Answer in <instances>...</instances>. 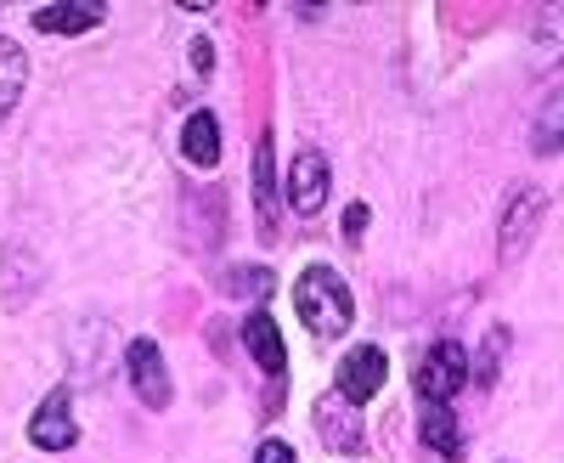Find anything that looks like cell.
<instances>
[{
	"label": "cell",
	"instance_id": "1",
	"mask_svg": "<svg viewBox=\"0 0 564 463\" xmlns=\"http://www.w3.org/2000/svg\"><path fill=\"white\" fill-rule=\"evenodd\" d=\"M294 305H300L305 329L316 340H345L350 322H356V300H350L345 277L334 266H305L300 283H294Z\"/></svg>",
	"mask_w": 564,
	"mask_h": 463
},
{
	"label": "cell",
	"instance_id": "2",
	"mask_svg": "<svg viewBox=\"0 0 564 463\" xmlns=\"http://www.w3.org/2000/svg\"><path fill=\"white\" fill-rule=\"evenodd\" d=\"M542 209H547L542 187H513V193H508L502 220H497V260H502V266H513V260L531 249L536 226H542Z\"/></svg>",
	"mask_w": 564,
	"mask_h": 463
},
{
	"label": "cell",
	"instance_id": "3",
	"mask_svg": "<svg viewBox=\"0 0 564 463\" xmlns=\"http://www.w3.org/2000/svg\"><path fill=\"white\" fill-rule=\"evenodd\" d=\"M468 385V356H463V345L457 340H441V345H430L417 356V396L423 401H441V407H452V396Z\"/></svg>",
	"mask_w": 564,
	"mask_h": 463
},
{
	"label": "cell",
	"instance_id": "4",
	"mask_svg": "<svg viewBox=\"0 0 564 463\" xmlns=\"http://www.w3.org/2000/svg\"><path fill=\"white\" fill-rule=\"evenodd\" d=\"M390 379V362L379 345H356L345 362H339V396L356 407V401H372L379 396V385Z\"/></svg>",
	"mask_w": 564,
	"mask_h": 463
},
{
	"label": "cell",
	"instance_id": "5",
	"mask_svg": "<svg viewBox=\"0 0 564 463\" xmlns=\"http://www.w3.org/2000/svg\"><path fill=\"white\" fill-rule=\"evenodd\" d=\"M327 204V159L316 148H300L289 164V209L294 215H316Z\"/></svg>",
	"mask_w": 564,
	"mask_h": 463
},
{
	"label": "cell",
	"instance_id": "6",
	"mask_svg": "<svg viewBox=\"0 0 564 463\" xmlns=\"http://www.w3.org/2000/svg\"><path fill=\"white\" fill-rule=\"evenodd\" d=\"M29 441H34V446H45V452H68V446L79 441V430H74V419H68V385H57L52 396H45V401L34 407V419H29Z\"/></svg>",
	"mask_w": 564,
	"mask_h": 463
},
{
	"label": "cell",
	"instance_id": "7",
	"mask_svg": "<svg viewBox=\"0 0 564 463\" xmlns=\"http://www.w3.org/2000/svg\"><path fill=\"white\" fill-rule=\"evenodd\" d=\"M124 367H130V385H135L141 407H170V374H164V356L153 340H130Z\"/></svg>",
	"mask_w": 564,
	"mask_h": 463
},
{
	"label": "cell",
	"instance_id": "8",
	"mask_svg": "<svg viewBox=\"0 0 564 463\" xmlns=\"http://www.w3.org/2000/svg\"><path fill=\"white\" fill-rule=\"evenodd\" d=\"M243 345H249V356L265 367L271 379H282V367H289V351H282V334H276V322L265 316V305L243 316Z\"/></svg>",
	"mask_w": 564,
	"mask_h": 463
},
{
	"label": "cell",
	"instance_id": "9",
	"mask_svg": "<svg viewBox=\"0 0 564 463\" xmlns=\"http://www.w3.org/2000/svg\"><path fill=\"white\" fill-rule=\"evenodd\" d=\"M345 407H350V401H345L339 390L316 401V424H322V441L334 446V452H356V446H361V424H356V412L345 419Z\"/></svg>",
	"mask_w": 564,
	"mask_h": 463
},
{
	"label": "cell",
	"instance_id": "10",
	"mask_svg": "<svg viewBox=\"0 0 564 463\" xmlns=\"http://www.w3.org/2000/svg\"><path fill=\"white\" fill-rule=\"evenodd\" d=\"M417 435H423V446H435L441 457H457V452H463L457 419H452V407H441V401H423V412H417Z\"/></svg>",
	"mask_w": 564,
	"mask_h": 463
},
{
	"label": "cell",
	"instance_id": "11",
	"mask_svg": "<svg viewBox=\"0 0 564 463\" xmlns=\"http://www.w3.org/2000/svg\"><path fill=\"white\" fill-rule=\"evenodd\" d=\"M181 153L193 159L198 170H215V159H220V125H215V114H193V119H186Z\"/></svg>",
	"mask_w": 564,
	"mask_h": 463
},
{
	"label": "cell",
	"instance_id": "12",
	"mask_svg": "<svg viewBox=\"0 0 564 463\" xmlns=\"http://www.w3.org/2000/svg\"><path fill=\"white\" fill-rule=\"evenodd\" d=\"M23 79H29V57L23 45H12L7 34H0V119H7L23 97Z\"/></svg>",
	"mask_w": 564,
	"mask_h": 463
},
{
	"label": "cell",
	"instance_id": "13",
	"mask_svg": "<svg viewBox=\"0 0 564 463\" xmlns=\"http://www.w3.org/2000/svg\"><path fill=\"white\" fill-rule=\"evenodd\" d=\"M531 148L547 159V153H564V85L542 103V114L531 119Z\"/></svg>",
	"mask_w": 564,
	"mask_h": 463
},
{
	"label": "cell",
	"instance_id": "14",
	"mask_svg": "<svg viewBox=\"0 0 564 463\" xmlns=\"http://www.w3.org/2000/svg\"><path fill=\"white\" fill-rule=\"evenodd\" d=\"M102 23V7H40L34 12V29L45 34H85Z\"/></svg>",
	"mask_w": 564,
	"mask_h": 463
},
{
	"label": "cell",
	"instance_id": "15",
	"mask_svg": "<svg viewBox=\"0 0 564 463\" xmlns=\"http://www.w3.org/2000/svg\"><path fill=\"white\" fill-rule=\"evenodd\" d=\"M271 198H276V193H271V136H260V148H254V204H260V226H265V232H271V220H276V215H271V209H276Z\"/></svg>",
	"mask_w": 564,
	"mask_h": 463
},
{
	"label": "cell",
	"instance_id": "16",
	"mask_svg": "<svg viewBox=\"0 0 564 463\" xmlns=\"http://www.w3.org/2000/svg\"><path fill=\"white\" fill-rule=\"evenodd\" d=\"M254 463H294V446H289V441H260Z\"/></svg>",
	"mask_w": 564,
	"mask_h": 463
},
{
	"label": "cell",
	"instance_id": "17",
	"mask_svg": "<svg viewBox=\"0 0 564 463\" xmlns=\"http://www.w3.org/2000/svg\"><path fill=\"white\" fill-rule=\"evenodd\" d=\"M361 232H367V204H350V215H345V238L356 244Z\"/></svg>",
	"mask_w": 564,
	"mask_h": 463
},
{
	"label": "cell",
	"instance_id": "18",
	"mask_svg": "<svg viewBox=\"0 0 564 463\" xmlns=\"http://www.w3.org/2000/svg\"><path fill=\"white\" fill-rule=\"evenodd\" d=\"M193 63H198V74H209V63H215V52H209V40H204V34L193 40Z\"/></svg>",
	"mask_w": 564,
	"mask_h": 463
}]
</instances>
